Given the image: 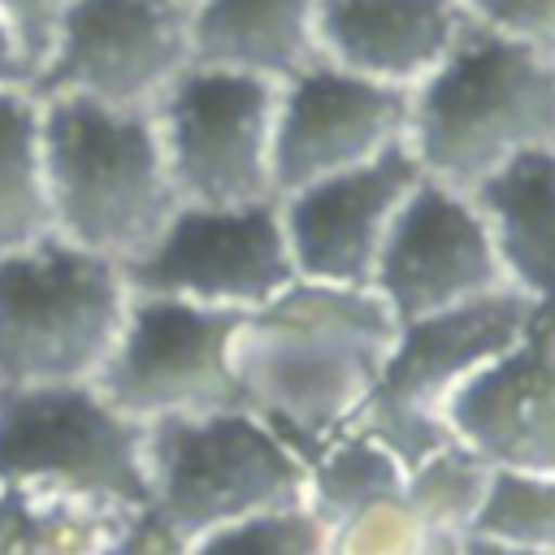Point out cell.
I'll use <instances>...</instances> for the list:
<instances>
[{
    "label": "cell",
    "mask_w": 555,
    "mask_h": 555,
    "mask_svg": "<svg viewBox=\"0 0 555 555\" xmlns=\"http://www.w3.org/2000/svg\"><path fill=\"white\" fill-rule=\"evenodd\" d=\"M52 230L43 100L30 87H0V256L30 247Z\"/></svg>",
    "instance_id": "d6986e66"
},
{
    "label": "cell",
    "mask_w": 555,
    "mask_h": 555,
    "mask_svg": "<svg viewBox=\"0 0 555 555\" xmlns=\"http://www.w3.org/2000/svg\"><path fill=\"white\" fill-rule=\"evenodd\" d=\"M499 286L507 282L473 195L421 173L382 243L369 291L395 321H416Z\"/></svg>",
    "instance_id": "7c38bea8"
},
{
    "label": "cell",
    "mask_w": 555,
    "mask_h": 555,
    "mask_svg": "<svg viewBox=\"0 0 555 555\" xmlns=\"http://www.w3.org/2000/svg\"><path fill=\"white\" fill-rule=\"evenodd\" d=\"M39 100L52 230L126 269L182 204L165 165L156 113L108 108L78 95Z\"/></svg>",
    "instance_id": "3957f363"
},
{
    "label": "cell",
    "mask_w": 555,
    "mask_h": 555,
    "mask_svg": "<svg viewBox=\"0 0 555 555\" xmlns=\"http://www.w3.org/2000/svg\"><path fill=\"white\" fill-rule=\"evenodd\" d=\"M121 507L0 481V555H100Z\"/></svg>",
    "instance_id": "ffe728a7"
},
{
    "label": "cell",
    "mask_w": 555,
    "mask_h": 555,
    "mask_svg": "<svg viewBox=\"0 0 555 555\" xmlns=\"http://www.w3.org/2000/svg\"><path fill=\"white\" fill-rule=\"evenodd\" d=\"M35 82V61L17 43V35L0 22V87H30Z\"/></svg>",
    "instance_id": "f1b7e54d"
},
{
    "label": "cell",
    "mask_w": 555,
    "mask_h": 555,
    "mask_svg": "<svg viewBox=\"0 0 555 555\" xmlns=\"http://www.w3.org/2000/svg\"><path fill=\"white\" fill-rule=\"evenodd\" d=\"M403 143L425 178L473 191L520 152L555 143V56L468 13L442 65L408 91Z\"/></svg>",
    "instance_id": "7a4b0ae2"
},
{
    "label": "cell",
    "mask_w": 555,
    "mask_h": 555,
    "mask_svg": "<svg viewBox=\"0 0 555 555\" xmlns=\"http://www.w3.org/2000/svg\"><path fill=\"white\" fill-rule=\"evenodd\" d=\"M126 308V269L61 234L0 256V390L95 382Z\"/></svg>",
    "instance_id": "277c9868"
},
{
    "label": "cell",
    "mask_w": 555,
    "mask_h": 555,
    "mask_svg": "<svg viewBox=\"0 0 555 555\" xmlns=\"http://www.w3.org/2000/svg\"><path fill=\"white\" fill-rule=\"evenodd\" d=\"M191 555H325V529L304 507H282L195 538Z\"/></svg>",
    "instance_id": "d4e9b609"
},
{
    "label": "cell",
    "mask_w": 555,
    "mask_h": 555,
    "mask_svg": "<svg viewBox=\"0 0 555 555\" xmlns=\"http://www.w3.org/2000/svg\"><path fill=\"white\" fill-rule=\"evenodd\" d=\"M460 555H555V551H525V546H503V542H490V538H464Z\"/></svg>",
    "instance_id": "f546056e"
},
{
    "label": "cell",
    "mask_w": 555,
    "mask_h": 555,
    "mask_svg": "<svg viewBox=\"0 0 555 555\" xmlns=\"http://www.w3.org/2000/svg\"><path fill=\"white\" fill-rule=\"evenodd\" d=\"M191 61V0H74L30 91L152 113Z\"/></svg>",
    "instance_id": "9c48e42d"
},
{
    "label": "cell",
    "mask_w": 555,
    "mask_h": 555,
    "mask_svg": "<svg viewBox=\"0 0 555 555\" xmlns=\"http://www.w3.org/2000/svg\"><path fill=\"white\" fill-rule=\"evenodd\" d=\"M191 542L195 538H186L165 512L143 499L117 512L100 555H191Z\"/></svg>",
    "instance_id": "484cf974"
},
{
    "label": "cell",
    "mask_w": 555,
    "mask_h": 555,
    "mask_svg": "<svg viewBox=\"0 0 555 555\" xmlns=\"http://www.w3.org/2000/svg\"><path fill=\"white\" fill-rule=\"evenodd\" d=\"M494 464H486L477 451H468L464 442H447L434 455H425L421 464H412L403 473V494L447 533L468 538L473 520L481 512L486 486H490Z\"/></svg>",
    "instance_id": "cb8c5ba5"
},
{
    "label": "cell",
    "mask_w": 555,
    "mask_h": 555,
    "mask_svg": "<svg viewBox=\"0 0 555 555\" xmlns=\"http://www.w3.org/2000/svg\"><path fill=\"white\" fill-rule=\"evenodd\" d=\"M273 78L191 61L152 108L178 199H273Z\"/></svg>",
    "instance_id": "52a82bcc"
},
{
    "label": "cell",
    "mask_w": 555,
    "mask_h": 555,
    "mask_svg": "<svg viewBox=\"0 0 555 555\" xmlns=\"http://www.w3.org/2000/svg\"><path fill=\"white\" fill-rule=\"evenodd\" d=\"M139 295H173L204 308L251 312L295 282L278 199L178 204L143 256L126 264Z\"/></svg>",
    "instance_id": "30bf717a"
},
{
    "label": "cell",
    "mask_w": 555,
    "mask_h": 555,
    "mask_svg": "<svg viewBox=\"0 0 555 555\" xmlns=\"http://www.w3.org/2000/svg\"><path fill=\"white\" fill-rule=\"evenodd\" d=\"M533 312L538 308L520 291L499 286L468 304L399 321L386 369L369 399L447 416V403L529 330Z\"/></svg>",
    "instance_id": "5bb4252c"
},
{
    "label": "cell",
    "mask_w": 555,
    "mask_h": 555,
    "mask_svg": "<svg viewBox=\"0 0 555 555\" xmlns=\"http://www.w3.org/2000/svg\"><path fill=\"white\" fill-rule=\"evenodd\" d=\"M69 4L74 0H0V22L17 35V43L35 61V69H39L43 52L52 48V35H56L61 17L69 13Z\"/></svg>",
    "instance_id": "83f0119b"
},
{
    "label": "cell",
    "mask_w": 555,
    "mask_h": 555,
    "mask_svg": "<svg viewBox=\"0 0 555 555\" xmlns=\"http://www.w3.org/2000/svg\"><path fill=\"white\" fill-rule=\"evenodd\" d=\"M395 325L369 286L295 278L238 321V399L308 460L377 386Z\"/></svg>",
    "instance_id": "6da1fadb"
},
{
    "label": "cell",
    "mask_w": 555,
    "mask_h": 555,
    "mask_svg": "<svg viewBox=\"0 0 555 555\" xmlns=\"http://www.w3.org/2000/svg\"><path fill=\"white\" fill-rule=\"evenodd\" d=\"M468 538L555 551V468H494Z\"/></svg>",
    "instance_id": "7402d4cb"
},
{
    "label": "cell",
    "mask_w": 555,
    "mask_h": 555,
    "mask_svg": "<svg viewBox=\"0 0 555 555\" xmlns=\"http://www.w3.org/2000/svg\"><path fill=\"white\" fill-rule=\"evenodd\" d=\"M243 312L130 291L121 334L95 386L139 425L243 403L234 338Z\"/></svg>",
    "instance_id": "ba28073f"
},
{
    "label": "cell",
    "mask_w": 555,
    "mask_h": 555,
    "mask_svg": "<svg viewBox=\"0 0 555 555\" xmlns=\"http://www.w3.org/2000/svg\"><path fill=\"white\" fill-rule=\"evenodd\" d=\"M408 139V91L308 61L278 82L273 199L317 178L356 169Z\"/></svg>",
    "instance_id": "8fae6325"
},
{
    "label": "cell",
    "mask_w": 555,
    "mask_h": 555,
    "mask_svg": "<svg viewBox=\"0 0 555 555\" xmlns=\"http://www.w3.org/2000/svg\"><path fill=\"white\" fill-rule=\"evenodd\" d=\"M304 455L247 403L147 425V503L186 538L299 507Z\"/></svg>",
    "instance_id": "5b68a950"
},
{
    "label": "cell",
    "mask_w": 555,
    "mask_h": 555,
    "mask_svg": "<svg viewBox=\"0 0 555 555\" xmlns=\"http://www.w3.org/2000/svg\"><path fill=\"white\" fill-rule=\"evenodd\" d=\"M395 490H403V464L369 434L343 429L304 460L299 507L321 529H334L338 520L356 516L360 507H369Z\"/></svg>",
    "instance_id": "44dd1931"
},
{
    "label": "cell",
    "mask_w": 555,
    "mask_h": 555,
    "mask_svg": "<svg viewBox=\"0 0 555 555\" xmlns=\"http://www.w3.org/2000/svg\"><path fill=\"white\" fill-rule=\"evenodd\" d=\"M468 13L481 26L555 56V0H468Z\"/></svg>",
    "instance_id": "4316f807"
},
{
    "label": "cell",
    "mask_w": 555,
    "mask_h": 555,
    "mask_svg": "<svg viewBox=\"0 0 555 555\" xmlns=\"http://www.w3.org/2000/svg\"><path fill=\"white\" fill-rule=\"evenodd\" d=\"M455 533L438 529L403 490L325 529V555H460Z\"/></svg>",
    "instance_id": "603a6c76"
},
{
    "label": "cell",
    "mask_w": 555,
    "mask_h": 555,
    "mask_svg": "<svg viewBox=\"0 0 555 555\" xmlns=\"http://www.w3.org/2000/svg\"><path fill=\"white\" fill-rule=\"evenodd\" d=\"M416 182H421V165L412 160L408 143H395L390 152L356 169L278 195L295 278L369 286L382 243Z\"/></svg>",
    "instance_id": "4fadbf2b"
},
{
    "label": "cell",
    "mask_w": 555,
    "mask_h": 555,
    "mask_svg": "<svg viewBox=\"0 0 555 555\" xmlns=\"http://www.w3.org/2000/svg\"><path fill=\"white\" fill-rule=\"evenodd\" d=\"M468 26L464 0H321L317 56L360 78L412 91Z\"/></svg>",
    "instance_id": "2e32d148"
},
{
    "label": "cell",
    "mask_w": 555,
    "mask_h": 555,
    "mask_svg": "<svg viewBox=\"0 0 555 555\" xmlns=\"http://www.w3.org/2000/svg\"><path fill=\"white\" fill-rule=\"evenodd\" d=\"M447 425L494 468H555V308L447 403Z\"/></svg>",
    "instance_id": "9a60e30c"
},
{
    "label": "cell",
    "mask_w": 555,
    "mask_h": 555,
    "mask_svg": "<svg viewBox=\"0 0 555 555\" xmlns=\"http://www.w3.org/2000/svg\"><path fill=\"white\" fill-rule=\"evenodd\" d=\"M321 0H191V56L260 78H291L317 61Z\"/></svg>",
    "instance_id": "ac0fdd59"
},
{
    "label": "cell",
    "mask_w": 555,
    "mask_h": 555,
    "mask_svg": "<svg viewBox=\"0 0 555 555\" xmlns=\"http://www.w3.org/2000/svg\"><path fill=\"white\" fill-rule=\"evenodd\" d=\"M468 195L490 230L503 282L533 308H555V143L520 152Z\"/></svg>",
    "instance_id": "e0dca14e"
},
{
    "label": "cell",
    "mask_w": 555,
    "mask_h": 555,
    "mask_svg": "<svg viewBox=\"0 0 555 555\" xmlns=\"http://www.w3.org/2000/svg\"><path fill=\"white\" fill-rule=\"evenodd\" d=\"M464 4H468V0H464Z\"/></svg>",
    "instance_id": "4dcf8cb0"
},
{
    "label": "cell",
    "mask_w": 555,
    "mask_h": 555,
    "mask_svg": "<svg viewBox=\"0 0 555 555\" xmlns=\"http://www.w3.org/2000/svg\"><path fill=\"white\" fill-rule=\"evenodd\" d=\"M0 481L43 486L108 507L147 499V425L95 382L0 390Z\"/></svg>",
    "instance_id": "8992f818"
}]
</instances>
